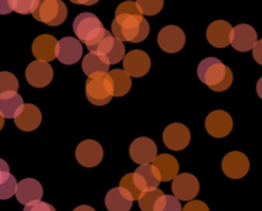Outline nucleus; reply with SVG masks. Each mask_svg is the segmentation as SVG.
<instances>
[{"instance_id": "obj_37", "label": "nucleus", "mask_w": 262, "mask_h": 211, "mask_svg": "<svg viewBox=\"0 0 262 211\" xmlns=\"http://www.w3.org/2000/svg\"><path fill=\"white\" fill-rule=\"evenodd\" d=\"M14 12V0H0V14H9Z\"/></svg>"}, {"instance_id": "obj_31", "label": "nucleus", "mask_w": 262, "mask_h": 211, "mask_svg": "<svg viewBox=\"0 0 262 211\" xmlns=\"http://www.w3.org/2000/svg\"><path fill=\"white\" fill-rule=\"evenodd\" d=\"M19 88V82L17 77L12 72H0V94L6 92H17Z\"/></svg>"}, {"instance_id": "obj_32", "label": "nucleus", "mask_w": 262, "mask_h": 211, "mask_svg": "<svg viewBox=\"0 0 262 211\" xmlns=\"http://www.w3.org/2000/svg\"><path fill=\"white\" fill-rule=\"evenodd\" d=\"M17 184L18 183L12 174L3 183H0V200H9L16 196Z\"/></svg>"}, {"instance_id": "obj_10", "label": "nucleus", "mask_w": 262, "mask_h": 211, "mask_svg": "<svg viewBox=\"0 0 262 211\" xmlns=\"http://www.w3.org/2000/svg\"><path fill=\"white\" fill-rule=\"evenodd\" d=\"M123 70L131 77H142L149 72L150 58L147 53L140 49H134L123 57Z\"/></svg>"}, {"instance_id": "obj_28", "label": "nucleus", "mask_w": 262, "mask_h": 211, "mask_svg": "<svg viewBox=\"0 0 262 211\" xmlns=\"http://www.w3.org/2000/svg\"><path fill=\"white\" fill-rule=\"evenodd\" d=\"M165 193L161 189L156 188V189L147 191V192H143L142 196L139 197V207L142 211H155L156 205H157L158 200H160L161 196H163Z\"/></svg>"}, {"instance_id": "obj_19", "label": "nucleus", "mask_w": 262, "mask_h": 211, "mask_svg": "<svg viewBox=\"0 0 262 211\" xmlns=\"http://www.w3.org/2000/svg\"><path fill=\"white\" fill-rule=\"evenodd\" d=\"M233 27L229 22L217 19L213 21L207 29V40L215 48H226L230 44Z\"/></svg>"}, {"instance_id": "obj_12", "label": "nucleus", "mask_w": 262, "mask_h": 211, "mask_svg": "<svg viewBox=\"0 0 262 211\" xmlns=\"http://www.w3.org/2000/svg\"><path fill=\"white\" fill-rule=\"evenodd\" d=\"M157 41L163 52L178 53L185 45V34L180 27L170 25V26H166L161 30Z\"/></svg>"}, {"instance_id": "obj_6", "label": "nucleus", "mask_w": 262, "mask_h": 211, "mask_svg": "<svg viewBox=\"0 0 262 211\" xmlns=\"http://www.w3.org/2000/svg\"><path fill=\"white\" fill-rule=\"evenodd\" d=\"M92 52L98 53L110 65H116L121 62L125 57V45L123 41L115 36L111 31H105L103 39L95 45Z\"/></svg>"}, {"instance_id": "obj_2", "label": "nucleus", "mask_w": 262, "mask_h": 211, "mask_svg": "<svg viewBox=\"0 0 262 211\" xmlns=\"http://www.w3.org/2000/svg\"><path fill=\"white\" fill-rule=\"evenodd\" d=\"M196 74L201 81L213 92H224L229 89L233 82L231 70L215 57H208L201 61Z\"/></svg>"}, {"instance_id": "obj_26", "label": "nucleus", "mask_w": 262, "mask_h": 211, "mask_svg": "<svg viewBox=\"0 0 262 211\" xmlns=\"http://www.w3.org/2000/svg\"><path fill=\"white\" fill-rule=\"evenodd\" d=\"M82 71L88 77L110 72V64L95 52H89L82 59Z\"/></svg>"}, {"instance_id": "obj_33", "label": "nucleus", "mask_w": 262, "mask_h": 211, "mask_svg": "<svg viewBox=\"0 0 262 211\" xmlns=\"http://www.w3.org/2000/svg\"><path fill=\"white\" fill-rule=\"evenodd\" d=\"M120 185L130 192V195L133 196V200L134 201L139 200V197L143 193L142 191L139 189V187H138L137 182H135L134 174H126L125 177L120 180Z\"/></svg>"}, {"instance_id": "obj_40", "label": "nucleus", "mask_w": 262, "mask_h": 211, "mask_svg": "<svg viewBox=\"0 0 262 211\" xmlns=\"http://www.w3.org/2000/svg\"><path fill=\"white\" fill-rule=\"evenodd\" d=\"M74 4H81V6H94L99 0H70Z\"/></svg>"}, {"instance_id": "obj_11", "label": "nucleus", "mask_w": 262, "mask_h": 211, "mask_svg": "<svg viewBox=\"0 0 262 211\" xmlns=\"http://www.w3.org/2000/svg\"><path fill=\"white\" fill-rule=\"evenodd\" d=\"M128 153H130L131 160L138 165L152 164L153 160L157 157V145L147 137L137 138L131 143Z\"/></svg>"}, {"instance_id": "obj_13", "label": "nucleus", "mask_w": 262, "mask_h": 211, "mask_svg": "<svg viewBox=\"0 0 262 211\" xmlns=\"http://www.w3.org/2000/svg\"><path fill=\"white\" fill-rule=\"evenodd\" d=\"M76 160L85 167L97 166L103 160L102 145L93 139L84 140L76 148Z\"/></svg>"}, {"instance_id": "obj_30", "label": "nucleus", "mask_w": 262, "mask_h": 211, "mask_svg": "<svg viewBox=\"0 0 262 211\" xmlns=\"http://www.w3.org/2000/svg\"><path fill=\"white\" fill-rule=\"evenodd\" d=\"M143 16H156L163 8V0H135Z\"/></svg>"}, {"instance_id": "obj_1", "label": "nucleus", "mask_w": 262, "mask_h": 211, "mask_svg": "<svg viewBox=\"0 0 262 211\" xmlns=\"http://www.w3.org/2000/svg\"><path fill=\"white\" fill-rule=\"evenodd\" d=\"M111 32L121 41L140 43L149 35V24L135 2H123L116 9Z\"/></svg>"}, {"instance_id": "obj_27", "label": "nucleus", "mask_w": 262, "mask_h": 211, "mask_svg": "<svg viewBox=\"0 0 262 211\" xmlns=\"http://www.w3.org/2000/svg\"><path fill=\"white\" fill-rule=\"evenodd\" d=\"M112 77L113 81V97H123L127 94L131 89V76L125 70H112L108 72Z\"/></svg>"}, {"instance_id": "obj_25", "label": "nucleus", "mask_w": 262, "mask_h": 211, "mask_svg": "<svg viewBox=\"0 0 262 211\" xmlns=\"http://www.w3.org/2000/svg\"><path fill=\"white\" fill-rule=\"evenodd\" d=\"M156 167L158 169L161 174V180L162 182H170L172 180L176 175L179 174V162L173 156L167 155V153H162V155H157V157L153 160L152 162Z\"/></svg>"}, {"instance_id": "obj_34", "label": "nucleus", "mask_w": 262, "mask_h": 211, "mask_svg": "<svg viewBox=\"0 0 262 211\" xmlns=\"http://www.w3.org/2000/svg\"><path fill=\"white\" fill-rule=\"evenodd\" d=\"M39 0H14V12L19 14H32Z\"/></svg>"}, {"instance_id": "obj_35", "label": "nucleus", "mask_w": 262, "mask_h": 211, "mask_svg": "<svg viewBox=\"0 0 262 211\" xmlns=\"http://www.w3.org/2000/svg\"><path fill=\"white\" fill-rule=\"evenodd\" d=\"M24 211H57L54 206H52L48 202H42L41 200L34 201V202L25 205Z\"/></svg>"}, {"instance_id": "obj_20", "label": "nucleus", "mask_w": 262, "mask_h": 211, "mask_svg": "<svg viewBox=\"0 0 262 211\" xmlns=\"http://www.w3.org/2000/svg\"><path fill=\"white\" fill-rule=\"evenodd\" d=\"M42 195H44L42 185L36 179L26 178V179H22L17 184L16 197L17 201L22 205H29L34 201L41 200Z\"/></svg>"}, {"instance_id": "obj_38", "label": "nucleus", "mask_w": 262, "mask_h": 211, "mask_svg": "<svg viewBox=\"0 0 262 211\" xmlns=\"http://www.w3.org/2000/svg\"><path fill=\"white\" fill-rule=\"evenodd\" d=\"M253 58L254 61L257 62L258 65H261L262 66V39L261 40H257V43L254 44L253 47Z\"/></svg>"}, {"instance_id": "obj_17", "label": "nucleus", "mask_w": 262, "mask_h": 211, "mask_svg": "<svg viewBox=\"0 0 262 211\" xmlns=\"http://www.w3.org/2000/svg\"><path fill=\"white\" fill-rule=\"evenodd\" d=\"M257 43V32L252 26L246 24L238 25L231 31V47L235 50L246 53L253 49L254 44Z\"/></svg>"}, {"instance_id": "obj_3", "label": "nucleus", "mask_w": 262, "mask_h": 211, "mask_svg": "<svg viewBox=\"0 0 262 211\" xmlns=\"http://www.w3.org/2000/svg\"><path fill=\"white\" fill-rule=\"evenodd\" d=\"M75 35L77 39L81 43L86 45L89 52H92L95 48V45L103 39L105 31L103 24L98 16L90 12H85V13H80L74 19V25H72Z\"/></svg>"}, {"instance_id": "obj_4", "label": "nucleus", "mask_w": 262, "mask_h": 211, "mask_svg": "<svg viewBox=\"0 0 262 211\" xmlns=\"http://www.w3.org/2000/svg\"><path fill=\"white\" fill-rule=\"evenodd\" d=\"M86 98L94 106H105L113 98V81L111 75L100 74L88 77L85 87Z\"/></svg>"}, {"instance_id": "obj_24", "label": "nucleus", "mask_w": 262, "mask_h": 211, "mask_svg": "<svg viewBox=\"0 0 262 211\" xmlns=\"http://www.w3.org/2000/svg\"><path fill=\"white\" fill-rule=\"evenodd\" d=\"M41 112L34 104H25L21 114L14 119V124L22 132H34L41 124Z\"/></svg>"}, {"instance_id": "obj_15", "label": "nucleus", "mask_w": 262, "mask_h": 211, "mask_svg": "<svg viewBox=\"0 0 262 211\" xmlns=\"http://www.w3.org/2000/svg\"><path fill=\"white\" fill-rule=\"evenodd\" d=\"M53 75H54L53 67L50 66L49 62L39 61V59L31 62L26 69L27 82L34 88L48 87L52 82Z\"/></svg>"}, {"instance_id": "obj_29", "label": "nucleus", "mask_w": 262, "mask_h": 211, "mask_svg": "<svg viewBox=\"0 0 262 211\" xmlns=\"http://www.w3.org/2000/svg\"><path fill=\"white\" fill-rule=\"evenodd\" d=\"M155 211H183V206L173 195H163L158 200Z\"/></svg>"}, {"instance_id": "obj_23", "label": "nucleus", "mask_w": 262, "mask_h": 211, "mask_svg": "<svg viewBox=\"0 0 262 211\" xmlns=\"http://www.w3.org/2000/svg\"><path fill=\"white\" fill-rule=\"evenodd\" d=\"M24 107V98L17 92H6L0 94V115L4 119H16Z\"/></svg>"}, {"instance_id": "obj_14", "label": "nucleus", "mask_w": 262, "mask_h": 211, "mask_svg": "<svg viewBox=\"0 0 262 211\" xmlns=\"http://www.w3.org/2000/svg\"><path fill=\"white\" fill-rule=\"evenodd\" d=\"M206 130L213 138H224L233 129V119L225 111H212L206 119Z\"/></svg>"}, {"instance_id": "obj_36", "label": "nucleus", "mask_w": 262, "mask_h": 211, "mask_svg": "<svg viewBox=\"0 0 262 211\" xmlns=\"http://www.w3.org/2000/svg\"><path fill=\"white\" fill-rule=\"evenodd\" d=\"M183 211H210V208L203 201L190 200L188 203H185Z\"/></svg>"}, {"instance_id": "obj_39", "label": "nucleus", "mask_w": 262, "mask_h": 211, "mask_svg": "<svg viewBox=\"0 0 262 211\" xmlns=\"http://www.w3.org/2000/svg\"><path fill=\"white\" fill-rule=\"evenodd\" d=\"M9 175H11L9 165L4 161L3 158H0V183H3Z\"/></svg>"}, {"instance_id": "obj_22", "label": "nucleus", "mask_w": 262, "mask_h": 211, "mask_svg": "<svg viewBox=\"0 0 262 211\" xmlns=\"http://www.w3.org/2000/svg\"><path fill=\"white\" fill-rule=\"evenodd\" d=\"M104 202L108 211H130L134 200L130 192L120 185L107 193Z\"/></svg>"}, {"instance_id": "obj_18", "label": "nucleus", "mask_w": 262, "mask_h": 211, "mask_svg": "<svg viewBox=\"0 0 262 211\" xmlns=\"http://www.w3.org/2000/svg\"><path fill=\"white\" fill-rule=\"evenodd\" d=\"M133 174H134L135 182H137L138 187H139L142 192L156 189L161 184V182H162L160 172H158V169L153 164L140 165Z\"/></svg>"}, {"instance_id": "obj_7", "label": "nucleus", "mask_w": 262, "mask_h": 211, "mask_svg": "<svg viewBox=\"0 0 262 211\" xmlns=\"http://www.w3.org/2000/svg\"><path fill=\"white\" fill-rule=\"evenodd\" d=\"M57 59L63 65H75L82 57V44L79 39L71 36L58 40L55 49Z\"/></svg>"}, {"instance_id": "obj_42", "label": "nucleus", "mask_w": 262, "mask_h": 211, "mask_svg": "<svg viewBox=\"0 0 262 211\" xmlns=\"http://www.w3.org/2000/svg\"><path fill=\"white\" fill-rule=\"evenodd\" d=\"M256 90H257V94H258V97L262 99V77L258 80V81H257Z\"/></svg>"}, {"instance_id": "obj_41", "label": "nucleus", "mask_w": 262, "mask_h": 211, "mask_svg": "<svg viewBox=\"0 0 262 211\" xmlns=\"http://www.w3.org/2000/svg\"><path fill=\"white\" fill-rule=\"evenodd\" d=\"M74 211H95L92 206H88V205H81V206H77Z\"/></svg>"}, {"instance_id": "obj_5", "label": "nucleus", "mask_w": 262, "mask_h": 211, "mask_svg": "<svg viewBox=\"0 0 262 211\" xmlns=\"http://www.w3.org/2000/svg\"><path fill=\"white\" fill-rule=\"evenodd\" d=\"M32 16L45 25L59 26L67 18V7L62 0H39Z\"/></svg>"}, {"instance_id": "obj_43", "label": "nucleus", "mask_w": 262, "mask_h": 211, "mask_svg": "<svg viewBox=\"0 0 262 211\" xmlns=\"http://www.w3.org/2000/svg\"><path fill=\"white\" fill-rule=\"evenodd\" d=\"M3 126H4V117L0 115V130L3 129Z\"/></svg>"}, {"instance_id": "obj_8", "label": "nucleus", "mask_w": 262, "mask_h": 211, "mask_svg": "<svg viewBox=\"0 0 262 211\" xmlns=\"http://www.w3.org/2000/svg\"><path fill=\"white\" fill-rule=\"evenodd\" d=\"M224 174L230 179H241L249 172V160L243 152L233 151L229 152L221 162Z\"/></svg>"}, {"instance_id": "obj_16", "label": "nucleus", "mask_w": 262, "mask_h": 211, "mask_svg": "<svg viewBox=\"0 0 262 211\" xmlns=\"http://www.w3.org/2000/svg\"><path fill=\"white\" fill-rule=\"evenodd\" d=\"M190 142V132L180 122L170 124L163 132V143L172 151H181L188 147Z\"/></svg>"}, {"instance_id": "obj_9", "label": "nucleus", "mask_w": 262, "mask_h": 211, "mask_svg": "<svg viewBox=\"0 0 262 211\" xmlns=\"http://www.w3.org/2000/svg\"><path fill=\"white\" fill-rule=\"evenodd\" d=\"M171 191H172V195L179 200H194V197L200 192V182L193 174H189V173L178 174L172 179Z\"/></svg>"}, {"instance_id": "obj_21", "label": "nucleus", "mask_w": 262, "mask_h": 211, "mask_svg": "<svg viewBox=\"0 0 262 211\" xmlns=\"http://www.w3.org/2000/svg\"><path fill=\"white\" fill-rule=\"evenodd\" d=\"M58 40L53 35L42 34L37 36L32 43V54L36 59L44 62H50L57 58L55 49H57Z\"/></svg>"}]
</instances>
